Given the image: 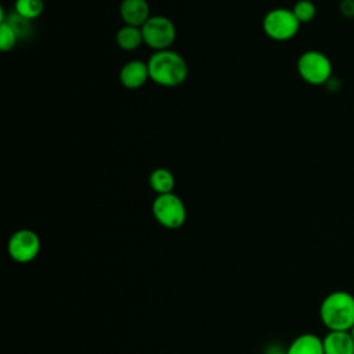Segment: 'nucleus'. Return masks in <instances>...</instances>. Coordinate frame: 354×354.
<instances>
[{"mask_svg":"<svg viewBox=\"0 0 354 354\" xmlns=\"http://www.w3.org/2000/svg\"><path fill=\"white\" fill-rule=\"evenodd\" d=\"M18 41V36L17 33L12 30V28L6 22L1 21L0 22V48L1 51L7 53L10 50L14 48V46Z\"/></svg>","mask_w":354,"mask_h":354,"instance_id":"17","label":"nucleus"},{"mask_svg":"<svg viewBox=\"0 0 354 354\" xmlns=\"http://www.w3.org/2000/svg\"><path fill=\"white\" fill-rule=\"evenodd\" d=\"M266 354H288V350L278 344H272L266 350Z\"/></svg>","mask_w":354,"mask_h":354,"instance_id":"19","label":"nucleus"},{"mask_svg":"<svg viewBox=\"0 0 354 354\" xmlns=\"http://www.w3.org/2000/svg\"><path fill=\"white\" fill-rule=\"evenodd\" d=\"M8 256L21 264L35 260L40 252L39 235L28 228L15 231L7 242Z\"/></svg>","mask_w":354,"mask_h":354,"instance_id":"7","label":"nucleus"},{"mask_svg":"<svg viewBox=\"0 0 354 354\" xmlns=\"http://www.w3.org/2000/svg\"><path fill=\"white\" fill-rule=\"evenodd\" d=\"M348 332H350V335H351V337H353V342H354V326H353Z\"/></svg>","mask_w":354,"mask_h":354,"instance_id":"20","label":"nucleus"},{"mask_svg":"<svg viewBox=\"0 0 354 354\" xmlns=\"http://www.w3.org/2000/svg\"><path fill=\"white\" fill-rule=\"evenodd\" d=\"M266 35L277 41H286L296 36L300 29V22L292 10L274 8L266 14L263 19Z\"/></svg>","mask_w":354,"mask_h":354,"instance_id":"5","label":"nucleus"},{"mask_svg":"<svg viewBox=\"0 0 354 354\" xmlns=\"http://www.w3.org/2000/svg\"><path fill=\"white\" fill-rule=\"evenodd\" d=\"M149 185L158 195L170 194L174 188V177L167 169L158 167L149 176Z\"/></svg>","mask_w":354,"mask_h":354,"instance_id":"13","label":"nucleus"},{"mask_svg":"<svg viewBox=\"0 0 354 354\" xmlns=\"http://www.w3.org/2000/svg\"><path fill=\"white\" fill-rule=\"evenodd\" d=\"M322 344L324 354H354V342L348 330H328Z\"/></svg>","mask_w":354,"mask_h":354,"instance_id":"10","label":"nucleus"},{"mask_svg":"<svg viewBox=\"0 0 354 354\" xmlns=\"http://www.w3.org/2000/svg\"><path fill=\"white\" fill-rule=\"evenodd\" d=\"M116 43L124 51H133L144 43L142 30L138 26L124 25L116 33Z\"/></svg>","mask_w":354,"mask_h":354,"instance_id":"12","label":"nucleus"},{"mask_svg":"<svg viewBox=\"0 0 354 354\" xmlns=\"http://www.w3.org/2000/svg\"><path fill=\"white\" fill-rule=\"evenodd\" d=\"M295 17L299 19L300 24H307L315 18L317 8L311 0H299L295 3L292 8Z\"/></svg>","mask_w":354,"mask_h":354,"instance_id":"16","label":"nucleus"},{"mask_svg":"<svg viewBox=\"0 0 354 354\" xmlns=\"http://www.w3.org/2000/svg\"><path fill=\"white\" fill-rule=\"evenodd\" d=\"M43 10V0H15V12L29 21H33L37 17H40Z\"/></svg>","mask_w":354,"mask_h":354,"instance_id":"14","label":"nucleus"},{"mask_svg":"<svg viewBox=\"0 0 354 354\" xmlns=\"http://www.w3.org/2000/svg\"><path fill=\"white\" fill-rule=\"evenodd\" d=\"M319 318L328 330H350L354 326V296L347 290H333L319 306Z\"/></svg>","mask_w":354,"mask_h":354,"instance_id":"1","label":"nucleus"},{"mask_svg":"<svg viewBox=\"0 0 354 354\" xmlns=\"http://www.w3.org/2000/svg\"><path fill=\"white\" fill-rule=\"evenodd\" d=\"M288 354H324L322 339L314 333H301L286 348Z\"/></svg>","mask_w":354,"mask_h":354,"instance_id":"11","label":"nucleus"},{"mask_svg":"<svg viewBox=\"0 0 354 354\" xmlns=\"http://www.w3.org/2000/svg\"><path fill=\"white\" fill-rule=\"evenodd\" d=\"M149 79L162 87H177L188 76L185 59L176 51H155L148 59Z\"/></svg>","mask_w":354,"mask_h":354,"instance_id":"2","label":"nucleus"},{"mask_svg":"<svg viewBox=\"0 0 354 354\" xmlns=\"http://www.w3.org/2000/svg\"><path fill=\"white\" fill-rule=\"evenodd\" d=\"M144 43L156 50H169V47L176 40V28L174 24L163 17V15H153L141 26Z\"/></svg>","mask_w":354,"mask_h":354,"instance_id":"6","label":"nucleus"},{"mask_svg":"<svg viewBox=\"0 0 354 354\" xmlns=\"http://www.w3.org/2000/svg\"><path fill=\"white\" fill-rule=\"evenodd\" d=\"M120 17L126 25L141 28L149 19V6L147 0H122Z\"/></svg>","mask_w":354,"mask_h":354,"instance_id":"9","label":"nucleus"},{"mask_svg":"<svg viewBox=\"0 0 354 354\" xmlns=\"http://www.w3.org/2000/svg\"><path fill=\"white\" fill-rule=\"evenodd\" d=\"M152 214L155 220L169 230L180 228L187 218L184 202L176 194H162L152 202Z\"/></svg>","mask_w":354,"mask_h":354,"instance_id":"4","label":"nucleus"},{"mask_svg":"<svg viewBox=\"0 0 354 354\" xmlns=\"http://www.w3.org/2000/svg\"><path fill=\"white\" fill-rule=\"evenodd\" d=\"M339 10L343 17L354 18V0H342L339 4Z\"/></svg>","mask_w":354,"mask_h":354,"instance_id":"18","label":"nucleus"},{"mask_svg":"<svg viewBox=\"0 0 354 354\" xmlns=\"http://www.w3.org/2000/svg\"><path fill=\"white\" fill-rule=\"evenodd\" d=\"M120 83L130 90H136L142 87L149 79L148 64L141 59H133L124 64L119 73Z\"/></svg>","mask_w":354,"mask_h":354,"instance_id":"8","label":"nucleus"},{"mask_svg":"<svg viewBox=\"0 0 354 354\" xmlns=\"http://www.w3.org/2000/svg\"><path fill=\"white\" fill-rule=\"evenodd\" d=\"M3 21H6V22L12 28V30L17 33L18 39H21V37H28V36L30 35V32H32V24H30V21L26 19V18H24V17H21V15L17 14L15 11H14L12 14H10L8 17H4ZM0 22H1V21H0Z\"/></svg>","mask_w":354,"mask_h":354,"instance_id":"15","label":"nucleus"},{"mask_svg":"<svg viewBox=\"0 0 354 354\" xmlns=\"http://www.w3.org/2000/svg\"><path fill=\"white\" fill-rule=\"evenodd\" d=\"M332 62L321 51H304L297 59V72L300 77L313 86L326 84L332 77Z\"/></svg>","mask_w":354,"mask_h":354,"instance_id":"3","label":"nucleus"}]
</instances>
